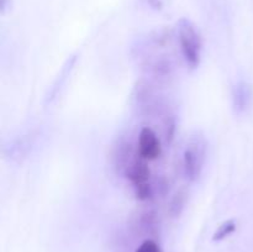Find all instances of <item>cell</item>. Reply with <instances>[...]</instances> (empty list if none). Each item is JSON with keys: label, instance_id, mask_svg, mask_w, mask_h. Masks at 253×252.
Instances as JSON below:
<instances>
[{"label": "cell", "instance_id": "obj_5", "mask_svg": "<svg viewBox=\"0 0 253 252\" xmlns=\"http://www.w3.org/2000/svg\"><path fill=\"white\" fill-rule=\"evenodd\" d=\"M251 88L245 82H240L235 85L234 93H232V99H234V108L237 113H244L250 105L251 101Z\"/></svg>", "mask_w": 253, "mask_h": 252}, {"label": "cell", "instance_id": "obj_8", "mask_svg": "<svg viewBox=\"0 0 253 252\" xmlns=\"http://www.w3.org/2000/svg\"><path fill=\"white\" fill-rule=\"evenodd\" d=\"M136 252H161L160 246L152 240H146L138 246Z\"/></svg>", "mask_w": 253, "mask_h": 252}, {"label": "cell", "instance_id": "obj_4", "mask_svg": "<svg viewBox=\"0 0 253 252\" xmlns=\"http://www.w3.org/2000/svg\"><path fill=\"white\" fill-rule=\"evenodd\" d=\"M126 177L130 179L135 187L138 185L147 184L148 178H150V168L147 166V161L143 160L142 157L138 156V158L131 161L125 167Z\"/></svg>", "mask_w": 253, "mask_h": 252}, {"label": "cell", "instance_id": "obj_9", "mask_svg": "<svg viewBox=\"0 0 253 252\" xmlns=\"http://www.w3.org/2000/svg\"><path fill=\"white\" fill-rule=\"evenodd\" d=\"M146 1H147V4L150 5L152 9H156V10L162 9L163 0H146Z\"/></svg>", "mask_w": 253, "mask_h": 252}, {"label": "cell", "instance_id": "obj_6", "mask_svg": "<svg viewBox=\"0 0 253 252\" xmlns=\"http://www.w3.org/2000/svg\"><path fill=\"white\" fill-rule=\"evenodd\" d=\"M236 230V224H235L234 220H227V221L222 222L219 226V229L215 231L214 234V241H220V240H224L225 237L230 236L232 232Z\"/></svg>", "mask_w": 253, "mask_h": 252}, {"label": "cell", "instance_id": "obj_7", "mask_svg": "<svg viewBox=\"0 0 253 252\" xmlns=\"http://www.w3.org/2000/svg\"><path fill=\"white\" fill-rule=\"evenodd\" d=\"M185 204V194L183 193H178L177 195L174 197V199L172 200V207H170V210H172L173 215H179L180 211L183 210Z\"/></svg>", "mask_w": 253, "mask_h": 252}, {"label": "cell", "instance_id": "obj_1", "mask_svg": "<svg viewBox=\"0 0 253 252\" xmlns=\"http://www.w3.org/2000/svg\"><path fill=\"white\" fill-rule=\"evenodd\" d=\"M177 27L180 52L185 63L192 69L198 68L202 62L203 53V41L199 30L194 22L187 17H182L178 21Z\"/></svg>", "mask_w": 253, "mask_h": 252}, {"label": "cell", "instance_id": "obj_2", "mask_svg": "<svg viewBox=\"0 0 253 252\" xmlns=\"http://www.w3.org/2000/svg\"><path fill=\"white\" fill-rule=\"evenodd\" d=\"M208 142L205 136L202 132L193 133L187 141L184 152H183V168H184L185 177L189 180L199 179L203 169H204L205 161H207Z\"/></svg>", "mask_w": 253, "mask_h": 252}, {"label": "cell", "instance_id": "obj_3", "mask_svg": "<svg viewBox=\"0 0 253 252\" xmlns=\"http://www.w3.org/2000/svg\"><path fill=\"white\" fill-rule=\"evenodd\" d=\"M137 155L146 161H155L162 155V145L157 133L146 126L140 131L137 140Z\"/></svg>", "mask_w": 253, "mask_h": 252}]
</instances>
